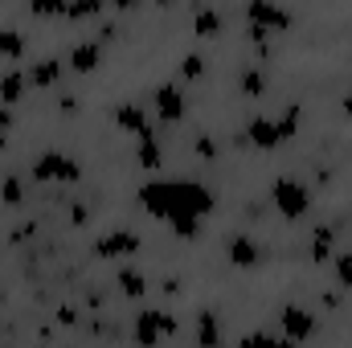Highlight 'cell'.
I'll list each match as a JSON object with an SVG mask.
<instances>
[{
	"label": "cell",
	"mask_w": 352,
	"mask_h": 348,
	"mask_svg": "<svg viewBox=\"0 0 352 348\" xmlns=\"http://www.w3.org/2000/svg\"><path fill=\"white\" fill-rule=\"evenodd\" d=\"M62 83V62L58 58H41L33 70H29V87L45 90V87H58Z\"/></svg>",
	"instance_id": "13"
},
{
	"label": "cell",
	"mask_w": 352,
	"mask_h": 348,
	"mask_svg": "<svg viewBox=\"0 0 352 348\" xmlns=\"http://www.w3.org/2000/svg\"><path fill=\"white\" fill-rule=\"evenodd\" d=\"M311 262H332V254H336V230L332 226H320L316 234H311Z\"/></svg>",
	"instance_id": "14"
},
{
	"label": "cell",
	"mask_w": 352,
	"mask_h": 348,
	"mask_svg": "<svg viewBox=\"0 0 352 348\" xmlns=\"http://www.w3.org/2000/svg\"><path fill=\"white\" fill-rule=\"evenodd\" d=\"M0 201H4V205H12V209H16V205H21V201H25V184H21V180H16V176H4V180H0Z\"/></svg>",
	"instance_id": "24"
},
{
	"label": "cell",
	"mask_w": 352,
	"mask_h": 348,
	"mask_svg": "<svg viewBox=\"0 0 352 348\" xmlns=\"http://www.w3.org/2000/svg\"><path fill=\"white\" fill-rule=\"evenodd\" d=\"M87 221H90V209H87V205H74V209H70V226H78V230H82Z\"/></svg>",
	"instance_id": "30"
},
{
	"label": "cell",
	"mask_w": 352,
	"mask_h": 348,
	"mask_svg": "<svg viewBox=\"0 0 352 348\" xmlns=\"http://www.w3.org/2000/svg\"><path fill=\"white\" fill-rule=\"evenodd\" d=\"M332 274H336V283H340V287H352V250L332 254Z\"/></svg>",
	"instance_id": "25"
},
{
	"label": "cell",
	"mask_w": 352,
	"mask_h": 348,
	"mask_svg": "<svg viewBox=\"0 0 352 348\" xmlns=\"http://www.w3.org/2000/svg\"><path fill=\"white\" fill-rule=\"evenodd\" d=\"M278 324H283V340H307L316 332V316L307 307H299V303H287L278 312Z\"/></svg>",
	"instance_id": "9"
},
{
	"label": "cell",
	"mask_w": 352,
	"mask_h": 348,
	"mask_svg": "<svg viewBox=\"0 0 352 348\" xmlns=\"http://www.w3.org/2000/svg\"><path fill=\"white\" fill-rule=\"evenodd\" d=\"M152 102H156V119H160V123H168V127L184 123V115H188L184 90L176 87V83H160V87H156V94H152Z\"/></svg>",
	"instance_id": "8"
},
{
	"label": "cell",
	"mask_w": 352,
	"mask_h": 348,
	"mask_svg": "<svg viewBox=\"0 0 352 348\" xmlns=\"http://www.w3.org/2000/svg\"><path fill=\"white\" fill-rule=\"evenodd\" d=\"M250 148H258V152H278L283 144H287V135H283V127H278V119L274 115H254L250 123H246V135H242Z\"/></svg>",
	"instance_id": "6"
},
{
	"label": "cell",
	"mask_w": 352,
	"mask_h": 348,
	"mask_svg": "<svg viewBox=\"0 0 352 348\" xmlns=\"http://www.w3.org/2000/svg\"><path fill=\"white\" fill-rule=\"evenodd\" d=\"M115 127L119 131H127V135H152V119H148V111L140 107V102H123V107H115Z\"/></svg>",
	"instance_id": "10"
},
{
	"label": "cell",
	"mask_w": 352,
	"mask_h": 348,
	"mask_svg": "<svg viewBox=\"0 0 352 348\" xmlns=\"http://www.w3.org/2000/svg\"><path fill=\"white\" fill-rule=\"evenodd\" d=\"M246 25H258L266 33H287L291 29V12L274 0H250L246 4Z\"/></svg>",
	"instance_id": "7"
},
{
	"label": "cell",
	"mask_w": 352,
	"mask_h": 348,
	"mask_svg": "<svg viewBox=\"0 0 352 348\" xmlns=\"http://www.w3.org/2000/svg\"><path fill=\"white\" fill-rule=\"evenodd\" d=\"M176 74H180V83H192V78H201V74H205V58H201V54H188V58L176 66Z\"/></svg>",
	"instance_id": "26"
},
{
	"label": "cell",
	"mask_w": 352,
	"mask_h": 348,
	"mask_svg": "<svg viewBox=\"0 0 352 348\" xmlns=\"http://www.w3.org/2000/svg\"><path fill=\"white\" fill-rule=\"evenodd\" d=\"M102 8H107V0H70L66 4V21H94V17H102Z\"/></svg>",
	"instance_id": "16"
},
{
	"label": "cell",
	"mask_w": 352,
	"mask_h": 348,
	"mask_svg": "<svg viewBox=\"0 0 352 348\" xmlns=\"http://www.w3.org/2000/svg\"><path fill=\"white\" fill-rule=\"evenodd\" d=\"M131 336H135L140 345H156V340H168V336H176V320L168 316V312L144 307V312L135 316V328H131Z\"/></svg>",
	"instance_id": "5"
},
{
	"label": "cell",
	"mask_w": 352,
	"mask_h": 348,
	"mask_svg": "<svg viewBox=\"0 0 352 348\" xmlns=\"http://www.w3.org/2000/svg\"><path fill=\"white\" fill-rule=\"evenodd\" d=\"M192 152H197L201 160H217V140H213V135H197Z\"/></svg>",
	"instance_id": "28"
},
{
	"label": "cell",
	"mask_w": 352,
	"mask_h": 348,
	"mask_svg": "<svg viewBox=\"0 0 352 348\" xmlns=\"http://www.w3.org/2000/svg\"><path fill=\"white\" fill-rule=\"evenodd\" d=\"M8 131H12V111H8V102H0V152L8 148Z\"/></svg>",
	"instance_id": "29"
},
{
	"label": "cell",
	"mask_w": 352,
	"mask_h": 348,
	"mask_svg": "<svg viewBox=\"0 0 352 348\" xmlns=\"http://www.w3.org/2000/svg\"><path fill=\"white\" fill-rule=\"evenodd\" d=\"M270 205H274L278 217L299 221V217L311 209V193H307V184L295 180V176H274V180H270Z\"/></svg>",
	"instance_id": "2"
},
{
	"label": "cell",
	"mask_w": 352,
	"mask_h": 348,
	"mask_svg": "<svg viewBox=\"0 0 352 348\" xmlns=\"http://www.w3.org/2000/svg\"><path fill=\"white\" fill-rule=\"evenodd\" d=\"M98 66H102V45L98 41H78L70 50V70L74 74H94Z\"/></svg>",
	"instance_id": "12"
},
{
	"label": "cell",
	"mask_w": 352,
	"mask_h": 348,
	"mask_svg": "<svg viewBox=\"0 0 352 348\" xmlns=\"http://www.w3.org/2000/svg\"><path fill=\"white\" fill-rule=\"evenodd\" d=\"M221 340V328H217V316H201V328H197V345H217Z\"/></svg>",
	"instance_id": "27"
},
{
	"label": "cell",
	"mask_w": 352,
	"mask_h": 348,
	"mask_svg": "<svg viewBox=\"0 0 352 348\" xmlns=\"http://www.w3.org/2000/svg\"><path fill=\"white\" fill-rule=\"evenodd\" d=\"M246 345H278L270 332H254V336H246Z\"/></svg>",
	"instance_id": "31"
},
{
	"label": "cell",
	"mask_w": 352,
	"mask_h": 348,
	"mask_svg": "<svg viewBox=\"0 0 352 348\" xmlns=\"http://www.w3.org/2000/svg\"><path fill=\"white\" fill-rule=\"evenodd\" d=\"M25 74H16V70H8V74H0V102H16L21 94H25Z\"/></svg>",
	"instance_id": "21"
},
{
	"label": "cell",
	"mask_w": 352,
	"mask_h": 348,
	"mask_svg": "<svg viewBox=\"0 0 352 348\" xmlns=\"http://www.w3.org/2000/svg\"><path fill=\"white\" fill-rule=\"evenodd\" d=\"M226 254H230V262H234L238 270H250V266H258V262H263V246H258L250 234H234Z\"/></svg>",
	"instance_id": "11"
},
{
	"label": "cell",
	"mask_w": 352,
	"mask_h": 348,
	"mask_svg": "<svg viewBox=\"0 0 352 348\" xmlns=\"http://www.w3.org/2000/svg\"><path fill=\"white\" fill-rule=\"evenodd\" d=\"M135 160L148 168V173H156L160 168V160H164V152H160V144H156V131L152 135H140V148H135Z\"/></svg>",
	"instance_id": "15"
},
{
	"label": "cell",
	"mask_w": 352,
	"mask_h": 348,
	"mask_svg": "<svg viewBox=\"0 0 352 348\" xmlns=\"http://www.w3.org/2000/svg\"><path fill=\"white\" fill-rule=\"evenodd\" d=\"M58 320H62V324H74V320H78V312H74V307H58Z\"/></svg>",
	"instance_id": "32"
},
{
	"label": "cell",
	"mask_w": 352,
	"mask_h": 348,
	"mask_svg": "<svg viewBox=\"0 0 352 348\" xmlns=\"http://www.w3.org/2000/svg\"><path fill=\"white\" fill-rule=\"evenodd\" d=\"M21 54H25V33L21 29H0V58L16 62Z\"/></svg>",
	"instance_id": "19"
},
{
	"label": "cell",
	"mask_w": 352,
	"mask_h": 348,
	"mask_svg": "<svg viewBox=\"0 0 352 348\" xmlns=\"http://www.w3.org/2000/svg\"><path fill=\"white\" fill-rule=\"evenodd\" d=\"M66 4L70 0H29V12L37 17V21H66Z\"/></svg>",
	"instance_id": "20"
},
{
	"label": "cell",
	"mask_w": 352,
	"mask_h": 348,
	"mask_svg": "<svg viewBox=\"0 0 352 348\" xmlns=\"http://www.w3.org/2000/svg\"><path fill=\"white\" fill-rule=\"evenodd\" d=\"M115 283H119V291H123L127 299H144V291H148V279H144L140 270H119Z\"/></svg>",
	"instance_id": "18"
},
{
	"label": "cell",
	"mask_w": 352,
	"mask_h": 348,
	"mask_svg": "<svg viewBox=\"0 0 352 348\" xmlns=\"http://www.w3.org/2000/svg\"><path fill=\"white\" fill-rule=\"evenodd\" d=\"M29 173H33L37 184H78L82 180V164L74 156H66V152H41Z\"/></svg>",
	"instance_id": "3"
},
{
	"label": "cell",
	"mask_w": 352,
	"mask_h": 348,
	"mask_svg": "<svg viewBox=\"0 0 352 348\" xmlns=\"http://www.w3.org/2000/svg\"><path fill=\"white\" fill-rule=\"evenodd\" d=\"M140 205L156 221H164L180 242H197L205 217L213 213V193L192 176H152L140 184Z\"/></svg>",
	"instance_id": "1"
},
{
	"label": "cell",
	"mask_w": 352,
	"mask_h": 348,
	"mask_svg": "<svg viewBox=\"0 0 352 348\" xmlns=\"http://www.w3.org/2000/svg\"><path fill=\"white\" fill-rule=\"evenodd\" d=\"M90 250H94V259H102V262L131 259V254H140V250H144V238H140L135 230H107Z\"/></svg>",
	"instance_id": "4"
},
{
	"label": "cell",
	"mask_w": 352,
	"mask_h": 348,
	"mask_svg": "<svg viewBox=\"0 0 352 348\" xmlns=\"http://www.w3.org/2000/svg\"><path fill=\"white\" fill-rule=\"evenodd\" d=\"M278 127H283V135H287V140H295V135H299V127H303V107H299V102H291V107L278 115Z\"/></svg>",
	"instance_id": "23"
},
{
	"label": "cell",
	"mask_w": 352,
	"mask_h": 348,
	"mask_svg": "<svg viewBox=\"0 0 352 348\" xmlns=\"http://www.w3.org/2000/svg\"><path fill=\"white\" fill-rule=\"evenodd\" d=\"M340 107H344V115H349V119H352V90H349V94H344V102H340Z\"/></svg>",
	"instance_id": "33"
},
{
	"label": "cell",
	"mask_w": 352,
	"mask_h": 348,
	"mask_svg": "<svg viewBox=\"0 0 352 348\" xmlns=\"http://www.w3.org/2000/svg\"><path fill=\"white\" fill-rule=\"evenodd\" d=\"M192 33H197V37H217V33H221V12H217V8H201V12L192 17Z\"/></svg>",
	"instance_id": "17"
},
{
	"label": "cell",
	"mask_w": 352,
	"mask_h": 348,
	"mask_svg": "<svg viewBox=\"0 0 352 348\" xmlns=\"http://www.w3.org/2000/svg\"><path fill=\"white\" fill-rule=\"evenodd\" d=\"M238 87H242L246 98H263V94H266V74H263V70H242Z\"/></svg>",
	"instance_id": "22"
}]
</instances>
